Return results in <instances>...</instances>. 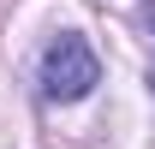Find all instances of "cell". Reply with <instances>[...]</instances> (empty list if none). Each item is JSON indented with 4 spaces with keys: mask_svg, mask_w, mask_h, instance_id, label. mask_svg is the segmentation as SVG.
<instances>
[{
    "mask_svg": "<svg viewBox=\"0 0 155 149\" xmlns=\"http://www.w3.org/2000/svg\"><path fill=\"white\" fill-rule=\"evenodd\" d=\"M143 24H149V30H155V0H149V12H143Z\"/></svg>",
    "mask_w": 155,
    "mask_h": 149,
    "instance_id": "cell-2",
    "label": "cell"
},
{
    "mask_svg": "<svg viewBox=\"0 0 155 149\" xmlns=\"http://www.w3.org/2000/svg\"><path fill=\"white\" fill-rule=\"evenodd\" d=\"M149 90H155V72H149Z\"/></svg>",
    "mask_w": 155,
    "mask_h": 149,
    "instance_id": "cell-3",
    "label": "cell"
},
{
    "mask_svg": "<svg viewBox=\"0 0 155 149\" xmlns=\"http://www.w3.org/2000/svg\"><path fill=\"white\" fill-rule=\"evenodd\" d=\"M101 84V60L84 36H54L42 48V95L48 101H84V95Z\"/></svg>",
    "mask_w": 155,
    "mask_h": 149,
    "instance_id": "cell-1",
    "label": "cell"
}]
</instances>
